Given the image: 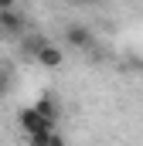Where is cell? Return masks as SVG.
I'll return each instance as SVG.
<instances>
[{"instance_id":"1","label":"cell","mask_w":143,"mask_h":146,"mask_svg":"<svg viewBox=\"0 0 143 146\" xmlns=\"http://www.w3.org/2000/svg\"><path fill=\"white\" fill-rule=\"evenodd\" d=\"M17 122H21V129H24L27 136H34V133H55V122H51V119H44L34 106L21 112V119H17Z\"/></svg>"},{"instance_id":"2","label":"cell","mask_w":143,"mask_h":146,"mask_svg":"<svg viewBox=\"0 0 143 146\" xmlns=\"http://www.w3.org/2000/svg\"><path fill=\"white\" fill-rule=\"evenodd\" d=\"M0 27L7 31V34H24L27 31V21H24V14H17V7L14 10H0Z\"/></svg>"},{"instance_id":"3","label":"cell","mask_w":143,"mask_h":146,"mask_svg":"<svg viewBox=\"0 0 143 146\" xmlns=\"http://www.w3.org/2000/svg\"><path fill=\"white\" fill-rule=\"evenodd\" d=\"M65 41L72 48H92V31L85 24H72V27H65Z\"/></svg>"},{"instance_id":"4","label":"cell","mask_w":143,"mask_h":146,"mask_svg":"<svg viewBox=\"0 0 143 146\" xmlns=\"http://www.w3.org/2000/svg\"><path fill=\"white\" fill-rule=\"evenodd\" d=\"M34 61H37V65H44V68H58V65L65 61V54H61V48H55L51 41H44V48L34 54Z\"/></svg>"},{"instance_id":"5","label":"cell","mask_w":143,"mask_h":146,"mask_svg":"<svg viewBox=\"0 0 143 146\" xmlns=\"http://www.w3.org/2000/svg\"><path fill=\"white\" fill-rule=\"evenodd\" d=\"M44 41H48L44 34H24L21 37V54H24V58H34L37 51L44 48Z\"/></svg>"},{"instance_id":"6","label":"cell","mask_w":143,"mask_h":146,"mask_svg":"<svg viewBox=\"0 0 143 146\" xmlns=\"http://www.w3.org/2000/svg\"><path fill=\"white\" fill-rule=\"evenodd\" d=\"M34 109L41 112L44 119H51V122H58V102H55L51 95H41V99L34 102Z\"/></svg>"},{"instance_id":"7","label":"cell","mask_w":143,"mask_h":146,"mask_svg":"<svg viewBox=\"0 0 143 146\" xmlns=\"http://www.w3.org/2000/svg\"><path fill=\"white\" fill-rule=\"evenodd\" d=\"M7 88H10V68L0 65V95H7Z\"/></svg>"},{"instance_id":"8","label":"cell","mask_w":143,"mask_h":146,"mask_svg":"<svg viewBox=\"0 0 143 146\" xmlns=\"http://www.w3.org/2000/svg\"><path fill=\"white\" fill-rule=\"evenodd\" d=\"M48 136H51V133H34V136H27V139H31V146H44Z\"/></svg>"},{"instance_id":"9","label":"cell","mask_w":143,"mask_h":146,"mask_svg":"<svg viewBox=\"0 0 143 146\" xmlns=\"http://www.w3.org/2000/svg\"><path fill=\"white\" fill-rule=\"evenodd\" d=\"M44 146H65V139H61L58 133H51V136H48V143H44Z\"/></svg>"},{"instance_id":"10","label":"cell","mask_w":143,"mask_h":146,"mask_svg":"<svg viewBox=\"0 0 143 146\" xmlns=\"http://www.w3.org/2000/svg\"><path fill=\"white\" fill-rule=\"evenodd\" d=\"M17 7V0H0V10H14Z\"/></svg>"},{"instance_id":"11","label":"cell","mask_w":143,"mask_h":146,"mask_svg":"<svg viewBox=\"0 0 143 146\" xmlns=\"http://www.w3.org/2000/svg\"><path fill=\"white\" fill-rule=\"evenodd\" d=\"M72 3H78V7H85V3H92V0H72Z\"/></svg>"}]
</instances>
